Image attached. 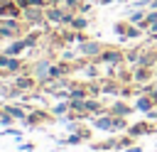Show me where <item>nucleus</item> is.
I'll return each mask as SVG.
<instances>
[{"instance_id":"1","label":"nucleus","mask_w":157,"mask_h":152,"mask_svg":"<svg viewBox=\"0 0 157 152\" xmlns=\"http://www.w3.org/2000/svg\"><path fill=\"white\" fill-rule=\"evenodd\" d=\"M98 44H81V54H96Z\"/></svg>"},{"instance_id":"2","label":"nucleus","mask_w":157,"mask_h":152,"mask_svg":"<svg viewBox=\"0 0 157 152\" xmlns=\"http://www.w3.org/2000/svg\"><path fill=\"white\" fill-rule=\"evenodd\" d=\"M0 15H10V17H15L17 10H15L12 5H0Z\"/></svg>"},{"instance_id":"3","label":"nucleus","mask_w":157,"mask_h":152,"mask_svg":"<svg viewBox=\"0 0 157 152\" xmlns=\"http://www.w3.org/2000/svg\"><path fill=\"white\" fill-rule=\"evenodd\" d=\"M25 47H27V42H15V44H12L7 51H10V54H17V51H22Z\"/></svg>"},{"instance_id":"4","label":"nucleus","mask_w":157,"mask_h":152,"mask_svg":"<svg viewBox=\"0 0 157 152\" xmlns=\"http://www.w3.org/2000/svg\"><path fill=\"white\" fill-rule=\"evenodd\" d=\"M7 113H10L12 118H22V110H20V108H15V105H7Z\"/></svg>"},{"instance_id":"5","label":"nucleus","mask_w":157,"mask_h":152,"mask_svg":"<svg viewBox=\"0 0 157 152\" xmlns=\"http://www.w3.org/2000/svg\"><path fill=\"white\" fill-rule=\"evenodd\" d=\"M49 20H54V22H59V20H64V15H61L59 10H52V12H49Z\"/></svg>"},{"instance_id":"6","label":"nucleus","mask_w":157,"mask_h":152,"mask_svg":"<svg viewBox=\"0 0 157 152\" xmlns=\"http://www.w3.org/2000/svg\"><path fill=\"white\" fill-rule=\"evenodd\" d=\"M115 113L125 115V113H130V108H128V105H123V103H118V105H115Z\"/></svg>"},{"instance_id":"7","label":"nucleus","mask_w":157,"mask_h":152,"mask_svg":"<svg viewBox=\"0 0 157 152\" xmlns=\"http://www.w3.org/2000/svg\"><path fill=\"white\" fill-rule=\"evenodd\" d=\"M118 56H120V54H115V51H108V54H105V56H103V59H105V61H115V59H118Z\"/></svg>"},{"instance_id":"8","label":"nucleus","mask_w":157,"mask_h":152,"mask_svg":"<svg viewBox=\"0 0 157 152\" xmlns=\"http://www.w3.org/2000/svg\"><path fill=\"white\" fill-rule=\"evenodd\" d=\"M137 108H142V110H147V108H150V101H147V98H142V101H137Z\"/></svg>"},{"instance_id":"9","label":"nucleus","mask_w":157,"mask_h":152,"mask_svg":"<svg viewBox=\"0 0 157 152\" xmlns=\"http://www.w3.org/2000/svg\"><path fill=\"white\" fill-rule=\"evenodd\" d=\"M44 0H20V5H42Z\"/></svg>"},{"instance_id":"10","label":"nucleus","mask_w":157,"mask_h":152,"mask_svg":"<svg viewBox=\"0 0 157 152\" xmlns=\"http://www.w3.org/2000/svg\"><path fill=\"white\" fill-rule=\"evenodd\" d=\"M128 152H142V150H140V147H130Z\"/></svg>"},{"instance_id":"11","label":"nucleus","mask_w":157,"mask_h":152,"mask_svg":"<svg viewBox=\"0 0 157 152\" xmlns=\"http://www.w3.org/2000/svg\"><path fill=\"white\" fill-rule=\"evenodd\" d=\"M101 2H103V5H105V2H110V0H101Z\"/></svg>"},{"instance_id":"12","label":"nucleus","mask_w":157,"mask_h":152,"mask_svg":"<svg viewBox=\"0 0 157 152\" xmlns=\"http://www.w3.org/2000/svg\"><path fill=\"white\" fill-rule=\"evenodd\" d=\"M152 5H155V7H157V0H155V2H152Z\"/></svg>"}]
</instances>
